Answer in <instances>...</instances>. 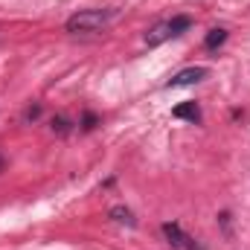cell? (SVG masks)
<instances>
[{"instance_id": "obj_1", "label": "cell", "mask_w": 250, "mask_h": 250, "mask_svg": "<svg viewBox=\"0 0 250 250\" xmlns=\"http://www.w3.org/2000/svg\"><path fill=\"white\" fill-rule=\"evenodd\" d=\"M114 18H117V9H84V12L70 15L67 23H64V29L73 32V35H87V32L105 29Z\"/></svg>"}, {"instance_id": "obj_2", "label": "cell", "mask_w": 250, "mask_h": 250, "mask_svg": "<svg viewBox=\"0 0 250 250\" xmlns=\"http://www.w3.org/2000/svg\"><path fill=\"white\" fill-rule=\"evenodd\" d=\"M192 18L189 15H175V18H169V21H160V23H154L148 32H146V44L148 47H160V44H166L169 38H181L184 32L192 29Z\"/></svg>"}, {"instance_id": "obj_3", "label": "cell", "mask_w": 250, "mask_h": 250, "mask_svg": "<svg viewBox=\"0 0 250 250\" xmlns=\"http://www.w3.org/2000/svg\"><path fill=\"white\" fill-rule=\"evenodd\" d=\"M163 236H166V242L175 250H204L198 245V239H192L189 233H184V227L175 224V221H166L163 224Z\"/></svg>"}, {"instance_id": "obj_4", "label": "cell", "mask_w": 250, "mask_h": 250, "mask_svg": "<svg viewBox=\"0 0 250 250\" xmlns=\"http://www.w3.org/2000/svg\"><path fill=\"white\" fill-rule=\"evenodd\" d=\"M204 79H209V67H184V70H178L169 82H166V87L172 90V87H189V84H198V82H204Z\"/></svg>"}, {"instance_id": "obj_5", "label": "cell", "mask_w": 250, "mask_h": 250, "mask_svg": "<svg viewBox=\"0 0 250 250\" xmlns=\"http://www.w3.org/2000/svg\"><path fill=\"white\" fill-rule=\"evenodd\" d=\"M172 117L175 120H187V123L198 125L204 117H201V108H198V102H184V105H178V108H172Z\"/></svg>"}, {"instance_id": "obj_6", "label": "cell", "mask_w": 250, "mask_h": 250, "mask_svg": "<svg viewBox=\"0 0 250 250\" xmlns=\"http://www.w3.org/2000/svg\"><path fill=\"white\" fill-rule=\"evenodd\" d=\"M227 38H230V32H227L224 26H212V29L207 32V38H204V50L215 53V50H221V47L227 44Z\"/></svg>"}, {"instance_id": "obj_7", "label": "cell", "mask_w": 250, "mask_h": 250, "mask_svg": "<svg viewBox=\"0 0 250 250\" xmlns=\"http://www.w3.org/2000/svg\"><path fill=\"white\" fill-rule=\"evenodd\" d=\"M108 215L117 221V224H128V227H137V218H134V212L128 209V207H123V204H117V207H111L108 209Z\"/></svg>"}, {"instance_id": "obj_8", "label": "cell", "mask_w": 250, "mask_h": 250, "mask_svg": "<svg viewBox=\"0 0 250 250\" xmlns=\"http://www.w3.org/2000/svg\"><path fill=\"white\" fill-rule=\"evenodd\" d=\"M50 128H53V134H59V137H67V134L73 131V123H70L67 117H53Z\"/></svg>"}, {"instance_id": "obj_9", "label": "cell", "mask_w": 250, "mask_h": 250, "mask_svg": "<svg viewBox=\"0 0 250 250\" xmlns=\"http://www.w3.org/2000/svg\"><path fill=\"white\" fill-rule=\"evenodd\" d=\"M79 125H82V131H93V128L99 125V117H96V114H90V111H84Z\"/></svg>"}, {"instance_id": "obj_10", "label": "cell", "mask_w": 250, "mask_h": 250, "mask_svg": "<svg viewBox=\"0 0 250 250\" xmlns=\"http://www.w3.org/2000/svg\"><path fill=\"white\" fill-rule=\"evenodd\" d=\"M38 117H41V105H32V108L26 111V120H29V123H35Z\"/></svg>"}, {"instance_id": "obj_11", "label": "cell", "mask_w": 250, "mask_h": 250, "mask_svg": "<svg viewBox=\"0 0 250 250\" xmlns=\"http://www.w3.org/2000/svg\"><path fill=\"white\" fill-rule=\"evenodd\" d=\"M0 172H3V160H0Z\"/></svg>"}]
</instances>
